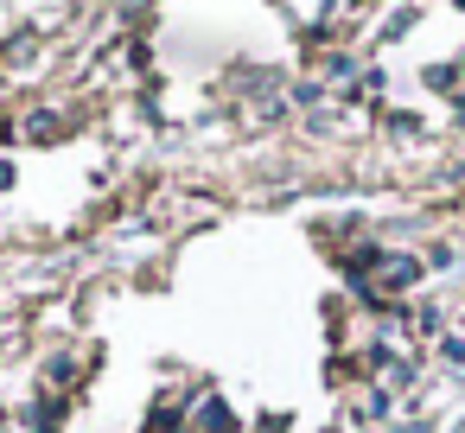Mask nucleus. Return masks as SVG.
Wrapping results in <instances>:
<instances>
[{"label":"nucleus","instance_id":"nucleus-1","mask_svg":"<svg viewBox=\"0 0 465 433\" xmlns=\"http://www.w3.org/2000/svg\"><path fill=\"white\" fill-rule=\"evenodd\" d=\"M198 420H204L211 433H230V408H223V401H204V414H198Z\"/></svg>","mask_w":465,"mask_h":433}]
</instances>
